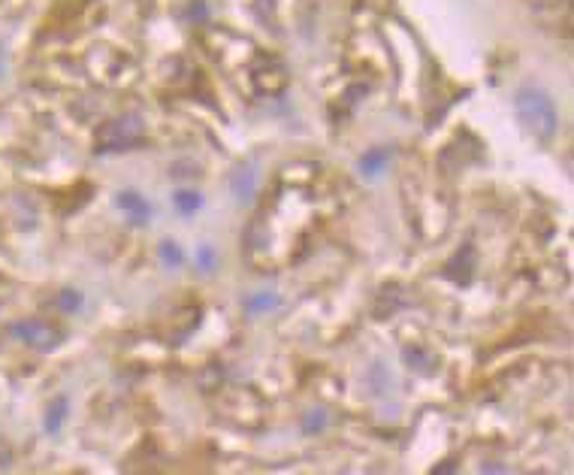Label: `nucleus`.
Returning <instances> with one entry per match:
<instances>
[{
  "label": "nucleus",
  "mask_w": 574,
  "mask_h": 475,
  "mask_svg": "<svg viewBox=\"0 0 574 475\" xmlns=\"http://www.w3.org/2000/svg\"><path fill=\"white\" fill-rule=\"evenodd\" d=\"M514 109H517V118L520 125L538 137V140H550L559 128V115H556V106L553 100L541 91V88H532V85H523L514 97Z\"/></svg>",
  "instance_id": "f257e3e1"
},
{
  "label": "nucleus",
  "mask_w": 574,
  "mask_h": 475,
  "mask_svg": "<svg viewBox=\"0 0 574 475\" xmlns=\"http://www.w3.org/2000/svg\"><path fill=\"white\" fill-rule=\"evenodd\" d=\"M146 137V125H142V118L136 112H124L112 122H106L97 134V155H109V152H127L133 146L142 143Z\"/></svg>",
  "instance_id": "f03ea898"
},
{
  "label": "nucleus",
  "mask_w": 574,
  "mask_h": 475,
  "mask_svg": "<svg viewBox=\"0 0 574 475\" xmlns=\"http://www.w3.org/2000/svg\"><path fill=\"white\" fill-rule=\"evenodd\" d=\"M13 336H19L25 345L37 348V351H52L61 345L64 333L46 321H22V324H13Z\"/></svg>",
  "instance_id": "7ed1b4c3"
},
{
  "label": "nucleus",
  "mask_w": 574,
  "mask_h": 475,
  "mask_svg": "<svg viewBox=\"0 0 574 475\" xmlns=\"http://www.w3.org/2000/svg\"><path fill=\"white\" fill-rule=\"evenodd\" d=\"M115 203H118V209H124V212L130 215L133 224H146V221L152 218V206L142 200L136 191H121V194L115 197Z\"/></svg>",
  "instance_id": "20e7f679"
},
{
  "label": "nucleus",
  "mask_w": 574,
  "mask_h": 475,
  "mask_svg": "<svg viewBox=\"0 0 574 475\" xmlns=\"http://www.w3.org/2000/svg\"><path fill=\"white\" fill-rule=\"evenodd\" d=\"M230 188H233V194H236V200H251L254 197V191H257V170H254V164H242L236 173H233V179H230Z\"/></svg>",
  "instance_id": "39448f33"
},
{
  "label": "nucleus",
  "mask_w": 574,
  "mask_h": 475,
  "mask_svg": "<svg viewBox=\"0 0 574 475\" xmlns=\"http://www.w3.org/2000/svg\"><path fill=\"white\" fill-rule=\"evenodd\" d=\"M387 158H390L387 149H372V152H366V155L360 158V173H363V176H378V173L384 170Z\"/></svg>",
  "instance_id": "423d86ee"
},
{
  "label": "nucleus",
  "mask_w": 574,
  "mask_h": 475,
  "mask_svg": "<svg viewBox=\"0 0 574 475\" xmlns=\"http://www.w3.org/2000/svg\"><path fill=\"white\" fill-rule=\"evenodd\" d=\"M67 409H70L67 397H58V400H55V406H52V409H49V415H46V430H49V433H58V430H61L64 418H67Z\"/></svg>",
  "instance_id": "0eeeda50"
},
{
  "label": "nucleus",
  "mask_w": 574,
  "mask_h": 475,
  "mask_svg": "<svg viewBox=\"0 0 574 475\" xmlns=\"http://www.w3.org/2000/svg\"><path fill=\"white\" fill-rule=\"evenodd\" d=\"M173 203H176V209H179L182 215H194V212L203 206V197H200L197 191H179V194L173 197Z\"/></svg>",
  "instance_id": "6e6552de"
},
{
  "label": "nucleus",
  "mask_w": 574,
  "mask_h": 475,
  "mask_svg": "<svg viewBox=\"0 0 574 475\" xmlns=\"http://www.w3.org/2000/svg\"><path fill=\"white\" fill-rule=\"evenodd\" d=\"M161 261L167 264V267H179L182 264V249L176 246V243H161Z\"/></svg>",
  "instance_id": "1a4fd4ad"
},
{
  "label": "nucleus",
  "mask_w": 574,
  "mask_h": 475,
  "mask_svg": "<svg viewBox=\"0 0 574 475\" xmlns=\"http://www.w3.org/2000/svg\"><path fill=\"white\" fill-rule=\"evenodd\" d=\"M272 306H278V297H275V294H263V297L245 300V309H248V312H260V309H272Z\"/></svg>",
  "instance_id": "9d476101"
},
{
  "label": "nucleus",
  "mask_w": 574,
  "mask_h": 475,
  "mask_svg": "<svg viewBox=\"0 0 574 475\" xmlns=\"http://www.w3.org/2000/svg\"><path fill=\"white\" fill-rule=\"evenodd\" d=\"M58 306H61V309H67V312H73V309H79V306H82V297H79L76 291H64V294L58 297Z\"/></svg>",
  "instance_id": "9b49d317"
},
{
  "label": "nucleus",
  "mask_w": 574,
  "mask_h": 475,
  "mask_svg": "<svg viewBox=\"0 0 574 475\" xmlns=\"http://www.w3.org/2000/svg\"><path fill=\"white\" fill-rule=\"evenodd\" d=\"M327 424V418H324V412H309V418L303 421V427H306V433H312V430H321Z\"/></svg>",
  "instance_id": "f8f14e48"
},
{
  "label": "nucleus",
  "mask_w": 574,
  "mask_h": 475,
  "mask_svg": "<svg viewBox=\"0 0 574 475\" xmlns=\"http://www.w3.org/2000/svg\"><path fill=\"white\" fill-rule=\"evenodd\" d=\"M200 264H203V270H212V264H215V255H212V249H200Z\"/></svg>",
  "instance_id": "ddd939ff"
}]
</instances>
